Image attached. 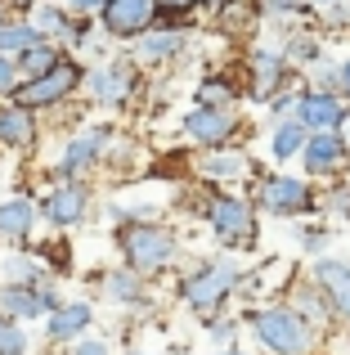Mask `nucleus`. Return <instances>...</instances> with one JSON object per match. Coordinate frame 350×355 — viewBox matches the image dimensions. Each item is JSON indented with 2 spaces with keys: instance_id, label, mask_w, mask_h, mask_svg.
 Segmentation results:
<instances>
[{
  "instance_id": "1",
  "label": "nucleus",
  "mask_w": 350,
  "mask_h": 355,
  "mask_svg": "<svg viewBox=\"0 0 350 355\" xmlns=\"http://www.w3.org/2000/svg\"><path fill=\"white\" fill-rule=\"evenodd\" d=\"M117 248L135 275H158L175 261V234L167 225H153V220H126L117 230Z\"/></svg>"
},
{
  "instance_id": "2",
  "label": "nucleus",
  "mask_w": 350,
  "mask_h": 355,
  "mask_svg": "<svg viewBox=\"0 0 350 355\" xmlns=\"http://www.w3.org/2000/svg\"><path fill=\"white\" fill-rule=\"evenodd\" d=\"M86 81V68L81 63H72L68 54H63L59 63H54L50 72H41V77L23 81V86L14 90V104L27 108V113H41V108H59L63 99H72V90Z\"/></svg>"
},
{
  "instance_id": "3",
  "label": "nucleus",
  "mask_w": 350,
  "mask_h": 355,
  "mask_svg": "<svg viewBox=\"0 0 350 355\" xmlns=\"http://www.w3.org/2000/svg\"><path fill=\"white\" fill-rule=\"evenodd\" d=\"M256 333H261V342L270 351L279 355H306L310 342H315V329H310L306 315L288 311V306H274V311L256 315Z\"/></svg>"
},
{
  "instance_id": "4",
  "label": "nucleus",
  "mask_w": 350,
  "mask_h": 355,
  "mask_svg": "<svg viewBox=\"0 0 350 355\" xmlns=\"http://www.w3.org/2000/svg\"><path fill=\"white\" fill-rule=\"evenodd\" d=\"M238 279H243V275H238L234 261H211V266H202L198 275L184 279L180 288H184V302H189L193 311L211 315V311H216V306H220V302H225V297L238 288Z\"/></svg>"
},
{
  "instance_id": "5",
  "label": "nucleus",
  "mask_w": 350,
  "mask_h": 355,
  "mask_svg": "<svg viewBox=\"0 0 350 355\" xmlns=\"http://www.w3.org/2000/svg\"><path fill=\"white\" fill-rule=\"evenodd\" d=\"M256 198H261V207L270 211V216H297V211H306L310 202H315V193H310V184L297 180V175H265V180L256 184Z\"/></svg>"
},
{
  "instance_id": "6",
  "label": "nucleus",
  "mask_w": 350,
  "mask_h": 355,
  "mask_svg": "<svg viewBox=\"0 0 350 355\" xmlns=\"http://www.w3.org/2000/svg\"><path fill=\"white\" fill-rule=\"evenodd\" d=\"M104 18V32L108 36H144L153 23H158V0H108L99 9Z\"/></svg>"
},
{
  "instance_id": "7",
  "label": "nucleus",
  "mask_w": 350,
  "mask_h": 355,
  "mask_svg": "<svg viewBox=\"0 0 350 355\" xmlns=\"http://www.w3.org/2000/svg\"><path fill=\"white\" fill-rule=\"evenodd\" d=\"M59 306L50 284H5L0 288V315L9 320H41Z\"/></svg>"
},
{
  "instance_id": "8",
  "label": "nucleus",
  "mask_w": 350,
  "mask_h": 355,
  "mask_svg": "<svg viewBox=\"0 0 350 355\" xmlns=\"http://www.w3.org/2000/svg\"><path fill=\"white\" fill-rule=\"evenodd\" d=\"M211 225H216V234L225 243H252L256 239V216L252 207H247L243 198H234V193H220V198H211L207 207Z\"/></svg>"
},
{
  "instance_id": "9",
  "label": "nucleus",
  "mask_w": 350,
  "mask_h": 355,
  "mask_svg": "<svg viewBox=\"0 0 350 355\" xmlns=\"http://www.w3.org/2000/svg\"><path fill=\"white\" fill-rule=\"evenodd\" d=\"M86 207H90V189L81 180H63V184H54V189L45 193L36 211H41L50 225L68 230V225H77V220L86 216Z\"/></svg>"
},
{
  "instance_id": "10",
  "label": "nucleus",
  "mask_w": 350,
  "mask_h": 355,
  "mask_svg": "<svg viewBox=\"0 0 350 355\" xmlns=\"http://www.w3.org/2000/svg\"><path fill=\"white\" fill-rule=\"evenodd\" d=\"M346 117H350V108L333 90H306L297 99V121L306 126V135H315V130H342Z\"/></svg>"
},
{
  "instance_id": "11",
  "label": "nucleus",
  "mask_w": 350,
  "mask_h": 355,
  "mask_svg": "<svg viewBox=\"0 0 350 355\" xmlns=\"http://www.w3.org/2000/svg\"><path fill=\"white\" fill-rule=\"evenodd\" d=\"M234 126H238V117L229 113V108H211V104H198L189 117H184V130L207 148H220L229 135H234Z\"/></svg>"
},
{
  "instance_id": "12",
  "label": "nucleus",
  "mask_w": 350,
  "mask_h": 355,
  "mask_svg": "<svg viewBox=\"0 0 350 355\" xmlns=\"http://www.w3.org/2000/svg\"><path fill=\"white\" fill-rule=\"evenodd\" d=\"M135 81H140V72H135V63H108V68L90 72V95L99 99V104H126L135 90Z\"/></svg>"
},
{
  "instance_id": "13",
  "label": "nucleus",
  "mask_w": 350,
  "mask_h": 355,
  "mask_svg": "<svg viewBox=\"0 0 350 355\" xmlns=\"http://www.w3.org/2000/svg\"><path fill=\"white\" fill-rule=\"evenodd\" d=\"M315 284H319V293H324L328 311H333L342 324H350V270L342 266V261H319L315 266Z\"/></svg>"
},
{
  "instance_id": "14",
  "label": "nucleus",
  "mask_w": 350,
  "mask_h": 355,
  "mask_svg": "<svg viewBox=\"0 0 350 355\" xmlns=\"http://www.w3.org/2000/svg\"><path fill=\"white\" fill-rule=\"evenodd\" d=\"M346 153H350V144L337 130H315V135H306V171L310 175H324V171H333V166H342Z\"/></svg>"
},
{
  "instance_id": "15",
  "label": "nucleus",
  "mask_w": 350,
  "mask_h": 355,
  "mask_svg": "<svg viewBox=\"0 0 350 355\" xmlns=\"http://www.w3.org/2000/svg\"><path fill=\"white\" fill-rule=\"evenodd\" d=\"M45 333H50V342H72L81 338V333L90 329V320H95V311H90L86 302H59L50 315H45Z\"/></svg>"
},
{
  "instance_id": "16",
  "label": "nucleus",
  "mask_w": 350,
  "mask_h": 355,
  "mask_svg": "<svg viewBox=\"0 0 350 355\" xmlns=\"http://www.w3.org/2000/svg\"><path fill=\"white\" fill-rule=\"evenodd\" d=\"M0 144L5 148H32L36 144V113H27V108H18L14 99H5L0 104Z\"/></svg>"
},
{
  "instance_id": "17",
  "label": "nucleus",
  "mask_w": 350,
  "mask_h": 355,
  "mask_svg": "<svg viewBox=\"0 0 350 355\" xmlns=\"http://www.w3.org/2000/svg\"><path fill=\"white\" fill-rule=\"evenodd\" d=\"M104 139L108 130H86V135L68 139V148H63V166H59V180H72V175H81L90 162H99V153H104Z\"/></svg>"
},
{
  "instance_id": "18",
  "label": "nucleus",
  "mask_w": 350,
  "mask_h": 355,
  "mask_svg": "<svg viewBox=\"0 0 350 355\" xmlns=\"http://www.w3.org/2000/svg\"><path fill=\"white\" fill-rule=\"evenodd\" d=\"M36 220H41V211H36L32 198H5L0 202V239L23 243L36 230Z\"/></svg>"
},
{
  "instance_id": "19",
  "label": "nucleus",
  "mask_w": 350,
  "mask_h": 355,
  "mask_svg": "<svg viewBox=\"0 0 350 355\" xmlns=\"http://www.w3.org/2000/svg\"><path fill=\"white\" fill-rule=\"evenodd\" d=\"M288 81V63H283V54H252V95L256 99H274L279 95V86Z\"/></svg>"
},
{
  "instance_id": "20",
  "label": "nucleus",
  "mask_w": 350,
  "mask_h": 355,
  "mask_svg": "<svg viewBox=\"0 0 350 355\" xmlns=\"http://www.w3.org/2000/svg\"><path fill=\"white\" fill-rule=\"evenodd\" d=\"M27 23L36 27L41 41H81V27L54 5H32V18H27Z\"/></svg>"
},
{
  "instance_id": "21",
  "label": "nucleus",
  "mask_w": 350,
  "mask_h": 355,
  "mask_svg": "<svg viewBox=\"0 0 350 355\" xmlns=\"http://www.w3.org/2000/svg\"><path fill=\"white\" fill-rule=\"evenodd\" d=\"M59 59H63V50H59L54 41H36L32 50H23L14 63H18V77H23V81H32V77H41V72H50Z\"/></svg>"
},
{
  "instance_id": "22",
  "label": "nucleus",
  "mask_w": 350,
  "mask_h": 355,
  "mask_svg": "<svg viewBox=\"0 0 350 355\" xmlns=\"http://www.w3.org/2000/svg\"><path fill=\"white\" fill-rule=\"evenodd\" d=\"M36 41H41V36H36V27L27 23V18H5V23H0V54H5V59H18V54L32 50Z\"/></svg>"
},
{
  "instance_id": "23",
  "label": "nucleus",
  "mask_w": 350,
  "mask_h": 355,
  "mask_svg": "<svg viewBox=\"0 0 350 355\" xmlns=\"http://www.w3.org/2000/svg\"><path fill=\"white\" fill-rule=\"evenodd\" d=\"M184 45V36L180 32H153V36H144V45H140V59L144 63H158V59H171L175 50Z\"/></svg>"
},
{
  "instance_id": "24",
  "label": "nucleus",
  "mask_w": 350,
  "mask_h": 355,
  "mask_svg": "<svg viewBox=\"0 0 350 355\" xmlns=\"http://www.w3.org/2000/svg\"><path fill=\"white\" fill-rule=\"evenodd\" d=\"M104 288H108V297H117V302H140L144 297V284H140L135 270H113V275L104 279Z\"/></svg>"
},
{
  "instance_id": "25",
  "label": "nucleus",
  "mask_w": 350,
  "mask_h": 355,
  "mask_svg": "<svg viewBox=\"0 0 350 355\" xmlns=\"http://www.w3.org/2000/svg\"><path fill=\"white\" fill-rule=\"evenodd\" d=\"M274 157H292V153H301V144H306V126L301 121H283L279 130H274Z\"/></svg>"
},
{
  "instance_id": "26",
  "label": "nucleus",
  "mask_w": 350,
  "mask_h": 355,
  "mask_svg": "<svg viewBox=\"0 0 350 355\" xmlns=\"http://www.w3.org/2000/svg\"><path fill=\"white\" fill-rule=\"evenodd\" d=\"M238 171H247L243 153H220V157H207V162H202V175H211V180H225V175H238Z\"/></svg>"
},
{
  "instance_id": "27",
  "label": "nucleus",
  "mask_w": 350,
  "mask_h": 355,
  "mask_svg": "<svg viewBox=\"0 0 350 355\" xmlns=\"http://www.w3.org/2000/svg\"><path fill=\"white\" fill-rule=\"evenodd\" d=\"M27 351V333L18 320H9V315H0V355H23Z\"/></svg>"
},
{
  "instance_id": "28",
  "label": "nucleus",
  "mask_w": 350,
  "mask_h": 355,
  "mask_svg": "<svg viewBox=\"0 0 350 355\" xmlns=\"http://www.w3.org/2000/svg\"><path fill=\"white\" fill-rule=\"evenodd\" d=\"M234 95V86H225L220 77H207L202 81V90H198V104H211V108H225V99Z\"/></svg>"
},
{
  "instance_id": "29",
  "label": "nucleus",
  "mask_w": 350,
  "mask_h": 355,
  "mask_svg": "<svg viewBox=\"0 0 350 355\" xmlns=\"http://www.w3.org/2000/svg\"><path fill=\"white\" fill-rule=\"evenodd\" d=\"M18 86H23V77H18V63L0 54V104H5V99H14Z\"/></svg>"
},
{
  "instance_id": "30",
  "label": "nucleus",
  "mask_w": 350,
  "mask_h": 355,
  "mask_svg": "<svg viewBox=\"0 0 350 355\" xmlns=\"http://www.w3.org/2000/svg\"><path fill=\"white\" fill-rule=\"evenodd\" d=\"M310 0H256L261 14H292V9H306Z\"/></svg>"
},
{
  "instance_id": "31",
  "label": "nucleus",
  "mask_w": 350,
  "mask_h": 355,
  "mask_svg": "<svg viewBox=\"0 0 350 355\" xmlns=\"http://www.w3.org/2000/svg\"><path fill=\"white\" fill-rule=\"evenodd\" d=\"M108 0H63V9H72V14H99Z\"/></svg>"
},
{
  "instance_id": "32",
  "label": "nucleus",
  "mask_w": 350,
  "mask_h": 355,
  "mask_svg": "<svg viewBox=\"0 0 350 355\" xmlns=\"http://www.w3.org/2000/svg\"><path fill=\"white\" fill-rule=\"evenodd\" d=\"M189 9H193V0H158V14H167V18L189 14Z\"/></svg>"
},
{
  "instance_id": "33",
  "label": "nucleus",
  "mask_w": 350,
  "mask_h": 355,
  "mask_svg": "<svg viewBox=\"0 0 350 355\" xmlns=\"http://www.w3.org/2000/svg\"><path fill=\"white\" fill-rule=\"evenodd\" d=\"M337 99H350V63L337 68Z\"/></svg>"
},
{
  "instance_id": "34",
  "label": "nucleus",
  "mask_w": 350,
  "mask_h": 355,
  "mask_svg": "<svg viewBox=\"0 0 350 355\" xmlns=\"http://www.w3.org/2000/svg\"><path fill=\"white\" fill-rule=\"evenodd\" d=\"M72 355H108V347H104V342H77Z\"/></svg>"
},
{
  "instance_id": "35",
  "label": "nucleus",
  "mask_w": 350,
  "mask_h": 355,
  "mask_svg": "<svg viewBox=\"0 0 350 355\" xmlns=\"http://www.w3.org/2000/svg\"><path fill=\"white\" fill-rule=\"evenodd\" d=\"M5 9H32V5H41V0H0Z\"/></svg>"
},
{
  "instance_id": "36",
  "label": "nucleus",
  "mask_w": 350,
  "mask_h": 355,
  "mask_svg": "<svg viewBox=\"0 0 350 355\" xmlns=\"http://www.w3.org/2000/svg\"><path fill=\"white\" fill-rule=\"evenodd\" d=\"M193 5H225V0H193Z\"/></svg>"
},
{
  "instance_id": "37",
  "label": "nucleus",
  "mask_w": 350,
  "mask_h": 355,
  "mask_svg": "<svg viewBox=\"0 0 350 355\" xmlns=\"http://www.w3.org/2000/svg\"><path fill=\"white\" fill-rule=\"evenodd\" d=\"M5 18H9V9H5V5H0V23H5Z\"/></svg>"
},
{
  "instance_id": "38",
  "label": "nucleus",
  "mask_w": 350,
  "mask_h": 355,
  "mask_svg": "<svg viewBox=\"0 0 350 355\" xmlns=\"http://www.w3.org/2000/svg\"><path fill=\"white\" fill-rule=\"evenodd\" d=\"M310 5H315V0H310ZM319 5H337V0H319Z\"/></svg>"
},
{
  "instance_id": "39",
  "label": "nucleus",
  "mask_w": 350,
  "mask_h": 355,
  "mask_svg": "<svg viewBox=\"0 0 350 355\" xmlns=\"http://www.w3.org/2000/svg\"><path fill=\"white\" fill-rule=\"evenodd\" d=\"M220 355H243V351H220Z\"/></svg>"
},
{
  "instance_id": "40",
  "label": "nucleus",
  "mask_w": 350,
  "mask_h": 355,
  "mask_svg": "<svg viewBox=\"0 0 350 355\" xmlns=\"http://www.w3.org/2000/svg\"><path fill=\"white\" fill-rule=\"evenodd\" d=\"M131 355H144V351H131Z\"/></svg>"
}]
</instances>
